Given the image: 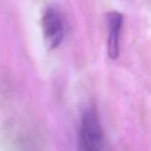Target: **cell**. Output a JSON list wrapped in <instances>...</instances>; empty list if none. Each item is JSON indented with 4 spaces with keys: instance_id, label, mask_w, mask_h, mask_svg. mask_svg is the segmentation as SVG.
<instances>
[{
    "instance_id": "obj_1",
    "label": "cell",
    "mask_w": 151,
    "mask_h": 151,
    "mask_svg": "<svg viewBox=\"0 0 151 151\" xmlns=\"http://www.w3.org/2000/svg\"><path fill=\"white\" fill-rule=\"evenodd\" d=\"M78 139L81 151L104 150V134L96 111L94 107H88L83 112Z\"/></svg>"
},
{
    "instance_id": "obj_2",
    "label": "cell",
    "mask_w": 151,
    "mask_h": 151,
    "mask_svg": "<svg viewBox=\"0 0 151 151\" xmlns=\"http://www.w3.org/2000/svg\"><path fill=\"white\" fill-rule=\"evenodd\" d=\"M44 40L50 49H56L64 37V23L61 15L54 8H49L42 18Z\"/></svg>"
},
{
    "instance_id": "obj_3",
    "label": "cell",
    "mask_w": 151,
    "mask_h": 151,
    "mask_svg": "<svg viewBox=\"0 0 151 151\" xmlns=\"http://www.w3.org/2000/svg\"><path fill=\"white\" fill-rule=\"evenodd\" d=\"M108 37V56L115 60L119 55V38L123 24V17L118 12H111L107 14Z\"/></svg>"
}]
</instances>
